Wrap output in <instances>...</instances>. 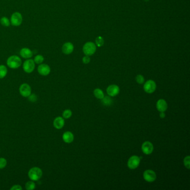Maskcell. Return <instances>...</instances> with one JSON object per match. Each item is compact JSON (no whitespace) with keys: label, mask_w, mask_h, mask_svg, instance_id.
I'll list each match as a JSON object with an SVG mask.
<instances>
[{"label":"cell","mask_w":190,"mask_h":190,"mask_svg":"<svg viewBox=\"0 0 190 190\" xmlns=\"http://www.w3.org/2000/svg\"><path fill=\"white\" fill-rule=\"evenodd\" d=\"M19 92L22 97L28 98L31 94L32 89L30 85L27 83H24L20 85L19 88Z\"/></svg>","instance_id":"5b68a950"},{"label":"cell","mask_w":190,"mask_h":190,"mask_svg":"<svg viewBox=\"0 0 190 190\" xmlns=\"http://www.w3.org/2000/svg\"><path fill=\"white\" fill-rule=\"evenodd\" d=\"M63 117L64 119H69L72 116V112L70 109H65V110L63 112Z\"/></svg>","instance_id":"7402d4cb"},{"label":"cell","mask_w":190,"mask_h":190,"mask_svg":"<svg viewBox=\"0 0 190 190\" xmlns=\"http://www.w3.org/2000/svg\"><path fill=\"white\" fill-rule=\"evenodd\" d=\"M157 109L160 112H165L168 108V105L165 99H159L156 103Z\"/></svg>","instance_id":"5bb4252c"},{"label":"cell","mask_w":190,"mask_h":190,"mask_svg":"<svg viewBox=\"0 0 190 190\" xmlns=\"http://www.w3.org/2000/svg\"><path fill=\"white\" fill-rule=\"evenodd\" d=\"M102 103L104 105H107V106H109V105H111L112 103V99L110 98V96H106L103 98L102 99Z\"/></svg>","instance_id":"44dd1931"},{"label":"cell","mask_w":190,"mask_h":190,"mask_svg":"<svg viewBox=\"0 0 190 190\" xmlns=\"http://www.w3.org/2000/svg\"><path fill=\"white\" fill-rule=\"evenodd\" d=\"M183 163L186 168L189 170L190 168V157L189 156H187L186 157H185L183 160Z\"/></svg>","instance_id":"83f0119b"},{"label":"cell","mask_w":190,"mask_h":190,"mask_svg":"<svg viewBox=\"0 0 190 190\" xmlns=\"http://www.w3.org/2000/svg\"><path fill=\"white\" fill-rule=\"evenodd\" d=\"M97 50V46L92 42H86L83 48V53L85 55L91 56L94 54Z\"/></svg>","instance_id":"3957f363"},{"label":"cell","mask_w":190,"mask_h":190,"mask_svg":"<svg viewBox=\"0 0 190 190\" xmlns=\"http://www.w3.org/2000/svg\"><path fill=\"white\" fill-rule=\"evenodd\" d=\"M22 22V16L20 12L13 13L11 17V23L13 26H20Z\"/></svg>","instance_id":"9c48e42d"},{"label":"cell","mask_w":190,"mask_h":190,"mask_svg":"<svg viewBox=\"0 0 190 190\" xmlns=\"http://www.w3.org/2000/svg\"><path fill=\"white\" fill-rule=\"evenodd\" d=\"M159 117H160L161 118H162V119L165 118V117H166V114L165 113V112H160V114H159Z\"/></svg>","instance_id":"4dcf8cb0"},{"label":"cell","mask_w":190,"mask_h":190,"mask_svg":"<svg viewBox=\"0 0 190 190\" xmlns=\"http://www.w3.org/2000/svg\"><path fill=\"white\" fill-rule=\"evenodd\" d=\"M35 68V63L33 59H28L23 64V69L26 73H31L33 72Z\"/></svg>","instance_id":"52a82bcc"},{"label":"cell","mask_w":190,"mask_h":190,"mask_svg":"<svg viewBox=\"0 0 190 190\" xmlns=\"http://www.w3.org/2000/svg\"><path fill=\"white\" fill-rule=\"evenodd\" d=\"M7 161L6 159L4 157L0 158V170H2L7 166Z\"/></svg>","instance_id":"484cf974"},{"label":"cell","mask_w":190,"mask_h":190,"mask_svg":"<svg viewBox=\"0 0 190 190\" xmlns=\"http://www.w3.org/2000/svg\"><path fill=\"white\" fill-rule=\"evenodd\" d=\"M22 188L20 185H15L12 186L10 190H22Z\"/></svg>","instance_id":"f546056e"},{"label":"cell","mask_w":190,"mask_h":190,"mask_svg":"<svg viewBox=\"0 0 190 190\" xmlns=\"http://www.w3.org/2000/svg\"><path fill=\"white\" fill-rule=\"evenodd\" d=\"M20 55L25 59H29L33 57V53L32 51L28 48H25L20 50Z\"/></svg>","instance_id":"e0dca14e"},{"label":"cell","mask_w":190,"mask_h":190,"mask_svg":"<svg viewBox=\"0 0 190 190\" xmlns=\"http://www.w3.org/2000/svg\"><path fill=\"white\" fill-rule=\"evenodd\" d=\"M44 60V58L41 55H37L34 58V62L35 63H37V64H41L43 63Z\"/></svg>","instance_id":"d4e9b609"},{"label":"cell","mask_w":190,"mask_h":190,"mask_svg":"<svg viewBox=\"0 0 190 190\" xmlns=\"http://www.w3.org/2000/svg\"><path fill=\"white\" fill-rule=\"evenodd\" d=\"M119 87L117 85L112 84L108 86L107 89V93L110 97H115L119 93Z\"/></svg>","instance_id":"8fae6325"},{"label":"cell","mask_w":190,"mask_h":190,"mask_svg":"<svg viewBox=\"0 0 190 190\" xmlns=\"http://www.w3.org/2000/svg\"><path fill=\"white\" fill-rule=\"evenodd\" d=\"M141 148L143 153L147 155H149L152 153L153 151V145L151 142H145L142 145Z\"/></svg>","instance_id":"30bf717a"},{"label":"cell","mask_w":190,"mask_h":190,"mask_svg":"<svg viewBox=\"0 0 190 190\" xmlns=\"http://www.w3.org/2000/svg\"><path fill=\"white\" fill-rule=\"evenodd\" d=\"M143 178L147 182H153L156 180L157 175L153 170H146L143 173Z\"/></svg>","instance_id":"ba28073f"},{"label":"cell","mask_w":190,"mask_h":190,"mask_svg":"<svg viewBox=\"0 0 190 190\" xmlns=\"http://www.w3.org/2000/svg\"><path fill=\"white\" fill-rule=\"evenodd\" d=\"M104 44V39L101 37H98L95 39V45L98 47H101Z\"/></svg>","instance_id":"603a6c76"},{"label":"cell","mask_w":190,"mask_h":190,"mask_svg":"<svg viewBox=\"0 0 190 190\" xmlns=\"http://www.w3.org/2000/svg\"><path fill=\"white\" fill-rule=\"evenodd\" d=\"M74 45L72 42H66L62 46V51L66 55H69L74 51Z\"/></svg>","instance_id":"9a60e30c"},{"label":"cell","mask_w":190,"mask_h":190,"mask_svg":"<svg viewBox=\"0 0 190 190\" xmlns=\"http://www.w3.org/2000/svg\"><path fill=\"white\" fill-rule=\"evenodd\" d=\"M21 64V59L17 55H12L7 59V65L11 69H17L20 66Z\"/></svg>","instance_id":"7a4b0ae2"},{"label":"cell","mask_w":190,"mask_h":190,"mask_svg":"<svg viewBox=\"0 0 190 190\" xmlns=\"http://www.w3.org/2000/svg\"><path fill=\"white\" fill-rule=\"evenodd\" d=\"M63 140L66 143H71L74 139V136L72 132L66 131L63 134Z\"/></svg>","instance_id":"2e32d148"},{"label":"cell","mask_w":190,"mask_h":190,"mask_svg":"<svg viewBox=\"0 0 190 190\" xmlns=\"http://www.w3.org/2000/svg\"><path fill=\"white\" fill-rule=\"evenodd\" d=\"M145 2H148V1H150V0H144Z\"/></svg>","instance_id":"1f68e13d"},{"label":"cell","mask_w":190,"mask_h":190,"mask_svg":"<svg viewBox=\"0 0 190 190\" xmlns=\"http://www.w3.org/2000/svg\"><path fill=\"white\" fill-rule=\"evenodd\" d=\"M37 71L41 75L48 76L50 73L51 69L49 65L46 64H41L37 68Z\"/></svg>","instance_id":"7c38bea8"},{"label":"cell","mask_w":190,"mask_h":190,"mask_svg":"<svg viewBox=\"0 0 190 190\" xmlns=\"http://www.w3.org/2000/svg\"><path fill=\"white\" fill-rule=\"evenodd\" d=\"M65 125L64 118L62 117H57L53 121V125L57 130L62 129Z\"/></svg>","instance_id":"4fadbf2b"},{"label":"cell","mask_w":190,"mask_h":190,"mask_svg":"<svg viewBox=\"0 0 190 190\" xmlns=\"http://www.w3.org/2000/svg\"><path fill=\"white\" fill-rule=\"evenodd\" d=\"M42 176V171L38 167H34L28 171V178L33 181H39Z\"/></svg>","instance_id":"6da1fadb"},{"label":"cell","mask_w":190,"mask_h":190,"mask_svg":"<svg viewBox=\"0 0 190 190\" xmlns=\"http://www.w3.org/2000/svg\"><path fill=\"white\" fill-rule=\"evenodd\" d=\"M0 152H1V151H0Z\"/></svg>","instance_id":"d6a6232c"},{"label":"cell","mask_w":190,"mask_h":190,"mask_svg":"<svg viewBox=\"0 0 190 190\" xmlns=\"http://www.w3.org/2000/svg\"><path fill=\"white\" fill-rule=\"evenodd\" d=\"M7 74V69L4 65H0V79H3Z\"/></svg>","instance_id":"d6986e66"},{"label":"cell","mask_w":190,"mask_h":190,"mask_svg":"<svg viewBox=\"0 0 190 190\" xmlns=\"http://www.w3.org/2000/svg\"><path fill=\"white\" fill-rule=\"evenodd\" d=\"M0 22L4 26H6V27H8L10 25V20L8 18L6 17H2L0 20Z\"/></svg>","instance_id":"cb8c5ba5"},{"label":"cell","mask_w":190,"mask_h":190,"mask_svg":"<svg viewBox=\"0 0 190 190\" xmlns=\"http://www.w3.org/2000/svg\"><path fill=\"white\" fill-rule=\"evenodd\" d=\"M136 80L139 84H142L145 83V77L141 74L138 75L136 77Z\"/></svg>","instance_id":"4316f807"},{"label":"cell","mask_w":190,"mask_h":190,"mask_svg":"<svg viewBox=\"0 0 190 190\" xmlns=\"http://www.w3.org/2000/svg\"><path fill=\"white\" fill-rule=\"evenodd\" d=\"M141 157H139L137 156L134 155L131 156L129 158L128 162H127V166L128 168L130 170H135L139 166L140 162H141Z\"/></svg>","instance_id":"277c9868"},{"label":"cell","mask_w":190,"mask_h":190,"mask_svg":"<svg viewBox=\"0 0 190 190\" xmlns=\"http://www.w3.org/2000/svg\"><path fill=\"white\" fill-rule=\"evenodd\" d=\"M157 85L155 81L153 80H148L146 81L143 86V89L145 92L148 94L154 93L156 89Z\"/></svg>","instance_id":"8992f818"},{"label":"cell","mask_w":190,"mask_h":190,"mask_svg":"<svg viewBox=\"0 0 190 190\" xmlns=\"http://www.w3.org/2000/svg\"><path fill=\"white\" fill-rule=\"evenodd\" d=\"M36 188V184L33 181L26 182L25 184V189L27 190H33Z\"/></svg>","instance_id":"ffe728a7"},{"label":"cell","mask_w":190,"mask_h":190,"mask_svg":"<svg viewBox=\"0 0 190 190\" xmlns=\"http://www.w3.org/2000/svg\"><path fill=\"white\" fill-rule=\"evenodd\" d=\"M82 61H83V63L84 64H89V63H90V58L89 56L85 55V57H83Z\"/></svg>","instance_id":"f1b7e54d"},{"label":"cell","mask_w":190,"mask_h":190,"mask_svg":"<svg viewBox=\"0 0 190 190\" xmlns=\"http://www.w3.org/2000/svg\"><path fill=\"white\" fill-rule=\"evenodd\" d=\"M93 93L95 97L97 98L98 99H102L104 97V94L103 93V90L99 88L94 89Z\"/></svg>","instance_id":"ac0fdd59"}]
</instances>
